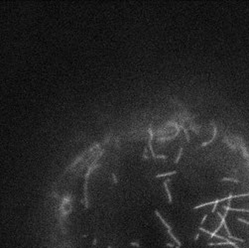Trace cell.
<instances>
[{"label":"cell","mask_w":249,"mask_h":248,"mask_svg":"<svg viewBox=\"0 0 249 248\" xmlns=\"http://www.w3.org/2000/svg\"><path fill=\"white\" fill-rule=\"evenodd\" d=\"M171 181V179H166V181L164 182V187H165V190L167 192V196H168V199H169V202H172V197H171V194H170V191H169L168 189V183Z\"/></svg>","instance_id":"7a4b0ae2"},{"label":"cell","mask_w":249,"mask_h":248,"mask_svg":"<svg viewBox=\"0 0 249 248\" xmlns=\"http://www.w3.org/2000/svg\"><path fill=\"white\" fill-rule=\"evenodd\" d=\"M148 133L150 135V138H149V142H148V145H149V149L151 151V154H152L153 158L155 159H167V156L165 155H156L155 153H154V150L152 148V140H153V136H154V133L152 131V125L149 126V128H148Z\"/></svg>","instance_id":"6da1fadb"},{"label":"cell","mask_w":249,"mask_h":248,"mask_svg":"<svg viewBox=\"0 0 249 248\" xmlns=\"http://www.w3.org/2000/svg\"><path fill=\"white\" fill-rule=\"evenodd\" d=\"M176 173H177V171L167 172V173H163V174H158V175H156V178H160V177H165V176H170V175H175Z\"/></svg>","instance_id":"3957f363"},{"label":"cell","mask_w":249,"mask_h":248,"mask_svg":"<svg viewBox=\"0 0 249 248\" xmlns=\"http://www.w3.org/2000/svg\"><path fill=\"white\" fill-rule=\"evenodd\" d=\"M112 178H113V181H114V183H116V182H117L116 176H115V174H114V173H112Z\"/></svg>","instance_id":"5b68a950"},{"label":"cell","mask_w":249,"mask_h":248,"mask_svg":"<svg viewBox=\"0 0 249 248\" xmlns=\"http://www.w3.org/2000/svg\"><path fill=\"white\" fill-rule=\"evenodd\" d=\"M182 152H183V148L181 147L180 150H179V153H178V155H177V158H176V160H175V163H178V161L180 160V158H181V155H182Z\"/></svg>","instance_id":"277c9868"}]
</instances>
